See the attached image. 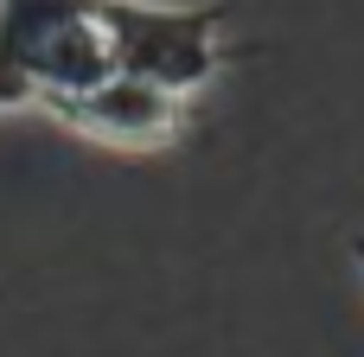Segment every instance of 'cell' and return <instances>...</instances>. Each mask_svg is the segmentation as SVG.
I'll list each match as a JSON object with an SVG mask.
<instances>
[{
  "mask_svg": "<svg viewBox=\"0 0 364 357\" xmlns=\"http://www.w3.org/2000/svg\"><path fill=\"white\" fill-rule=\"evenodd\" d=\"M224 0H0V115H58L109 77L198 96L224 70Z\"/></svg>",
  "mask_w": 364,
  "mask_h": 357,
  "instance_id": "6da1fadb",
  "label": "cell"
},
{
  "mask_svg": "<svg viewBox=\"0 0 364 357\" xmlns=\"http://www.w3.org/2000/svg\"><path fill=\"white\" fill-rule=\"evenodd\" d=\"M186 109H192L186 96H173V89H160V83L122 70V77H109L102 89L77 96L70 109H58L51 121L70 128V134H83V141H96V147H115V153H160V147L179 141Z\"/></svg>",
  "mask_w": 364,
  "mask_h": 357,
  "instance_id": "7a4b0ae2",
  "label": "cell"
},
{
  "mask_svg": "<svg viewBox=\"0 0 364 357\" xmlns=\"http://www.w3.org/2000/svg\"><path fill=\"white\" fill-rule=\"evenodd\" d=\"M352 262L364 268V230H352Z\"/></svg>",
  "mask_w": 364,
  "mask_h": 357,
  "instance_id": "3957f363",
  "label": "cell"
}]
</instances>
